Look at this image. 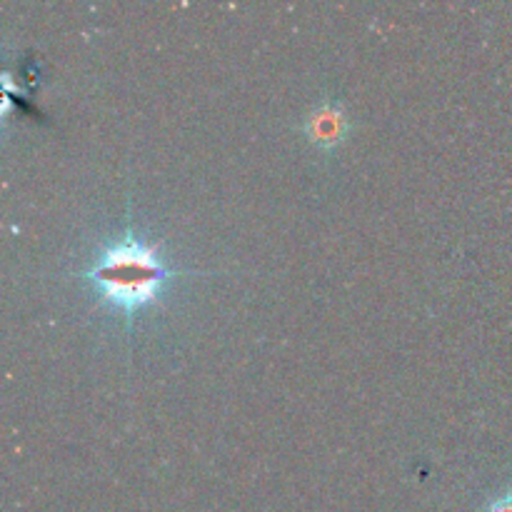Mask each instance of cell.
Wrapping results in <instances>:
<instances>
[{"label": "cell", "mask_w": 512, "mask_h": 512, "mask_svg": "<svg viewBox=\"0 0 512 512\" xmlns=\"http://www.w3.org/2000/svg\"><path fill=\"white\" fill-rule=\"evenodd\" d=\"M190 273L203 275V270L173 268L163 248L128 223L115 238L100 245L88 268L75 273V278L85 280L105 308L123 315L125 328L130 330L145 308L158 303L170 280Z\"/></svg>", "instance_id": "1"}, {"label": "cell", "mask_w": 512, "mask_h": 512, "mask_svg": "<svg viewBox=\"0 0 512 512\" xmlns=\"http://www.w3.org/2000/svg\"><path fill=\"white\" fill-rule=\"evenodd\" d=\"M303 135L310 140V145L318 150H335L350 133V115L343 103L338 100H323L313 105L308 115L303 118Z\"/></svg>", "instance_id": "2"}, {"label": "cell", "mask_w": 512, "mask_h": 512, "mask_svg": "<svg viewBox=\"0 0 512 512\" xmlns=\"http://www.w3.org/2000/svg\"><path fill=\"white\" fill-rule=\"evenodd\" d=\"M483 512H512V488L503 490L498 498L490 500V503L483 508Z\"/></svg>", "instance_id": "3"}]
</instances>
